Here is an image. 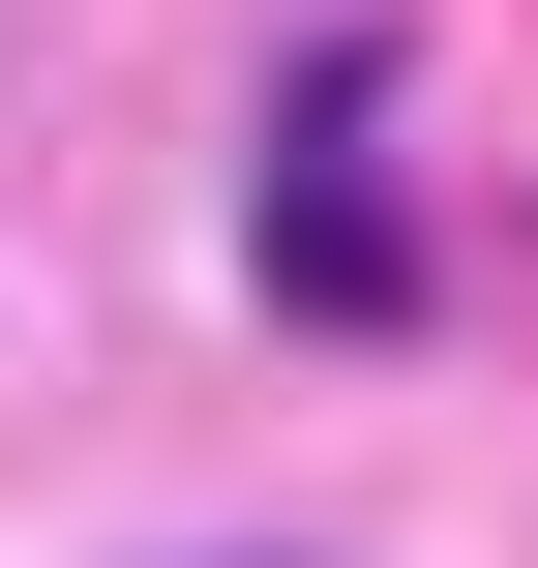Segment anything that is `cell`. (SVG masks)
I'll return each instance as SVG.
<instances>
[{"label": "cell", "instance_id": "obj_1", "mask_svg": "<svg viewBox=\"0 0 538 568\" xmlns=\"http://www.w3.org/2000/svg\"><path fill=\"white\" fill-rule=\"evenodd\" d=\"M240 270H270L300 329H419V210H389V180H359L329 120H300V150L240 180Z\"/></svg>", "mask_w": 538, "mask_h": 568}]
</instances>
